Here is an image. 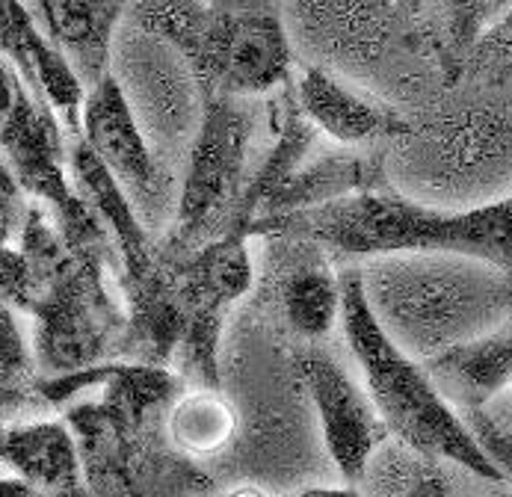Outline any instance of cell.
I'll return each mask as SVG.
<instances>
[{
  "instance_id": "1",
  "label": "cell",
  "mask_w": 512,
  "mask_h": 497,
  "mask_svg": "<svg viewBox=\"0 0 512 497\" xmlns=\"http://www.w3.org/2000/svg\"><path fill=\"white\" fill-rule=\"evenodd\" d=\"M249 234L296 237L350 258L459 255L512 267V199L447 211L388 190H370L323 208L255 219Z\"/></svg>"
},
{
  "instance_id": "2",
  "label": "cell",
  "mask_w": 512,
  "mask_h": 497,
  "mask_svg": "<svg viewBox=\"0 0 512 497\" xmlns=\"http://www.w3.org/2000/svg\"><path fill=\"white\" fill-rule=\"evenodd\" d=\"M18 246L36 282L27 317L33 320L30 347L39 373L51 379L113 361L125 332V305L107 282L116 252L69 246L36 202L21 222Z\"/></svg>"
},
{
  "instance_id": "3",
  "label": "cell",
  "mask_w": 512,
  "mask_h": 497,
  "mask_svg": "<svg viewBox=\"0 0 512 497\" xmlns=\"http://www.w3.org/2000/svg\"><path fill=\"white\" fill-rule=\"evenodd\" d=\"M338 323L388 435L427 462H453L489 483H507L498 465L477 444L462 412L376 320L359 270L341 273Z\"/></svg>"
},
{
  "instance_id": "4",
  "label": "cell",
  "mask_w": 512,
  "mask_h": 497,
  "mask_svg": "<svg viewBox=\"0 0 512 497\" xmlns=\"http://www.w3.org/2000/svg\"><path fill=\"white\" fill-rule=\"evenodd\" d=\"M98 497H211L214 477L184 456L166 432V415L134 418L107 400L77 397L60 409Z\"/></svg>"
},
{
  "instance_id": "5",
  "label": "cell",
  "mask_w": 512,
  "mask_h": 497,
  "mask_svg": "<svg viewBox=\"0 0 512 497\" xmlns=\"http://www.w3.org/2000/svg\"><path fill=\"white\" fill-rule=\"evenodd\" d=\"M252 134L255 122L243 98H202V122L193 137L172 234L166 240L172 249H193L228 228L249 178Z\"/></svg>"
},
{
  "instance_id": "6",
  "label": "cell",
  "mask_w": 512,
  "mask_h": 497,
  "mask_svg": "<svg viewBox=\"0 0 512 497\" xmlns=\"http://www.w3.org/2000/svg\"><path fill=\"white\" fill-rule=\"evenodd\" d=\"M252 234L246 228H225L217 237L175 249L184 338L172 370L187 385L220 388V344L231 305L252 287Z\"/></svg>"
},
{
  "instance_id": "7",
  "label": "cell",
  "mask_w": 512,
  "mask_h": 497,
  "mask_svg": "<svg viewBox=\"0 0 512 497\" xmlns=\"http://www.w3.org/2000/svg\"><path fill=\"white\" fill-rule=\"evenodd\" d=\"M187 66L202 98L225 95L246 101L288 86L293 74L291 42L276 15L214 9Z\"/></svg>"
},
{
  "instance_id": "8",
  "label": "cell",
  "mask_w": 512,
  "mask_h": 497,
  "mask_svg": "<svg viewBox=\"0 0 512 497\" xmlns=\"http://www.w3.org/2000/svg\"><path fill=\"white\" fill-rule=\"evenodd\" d=\"M80 137L104 163V169L116 178V184L131 199L137 216L143 219L148 231L163 213L175 219V196L172 178L166 175L163 163L157 160L154 148L148 145L146 134L137 122V113L125 95V86L113 71H107L83 98L80 110Z\"/></svg>"
},
{
  "instance_id": "9",
  "label": "cell",
  "mask_w": 512,
  "mask_h": 497,
  "mask_svg": "<svg viewBox=\"0 0 512 497\" xmlns=\"http://www.w3.org/2000/svg\"><path fill=\"white\" fill-rule=\"evenodd\" d=\"M299 379L320 421L329 459L347 486H359L370 459L391 438L365 385L320 344H302L296 353Z\"/></svg>"
},
{
  "instance_id": "10",
  "label": "cell",
  "mask_w": 512,
  "mask_h": 497,
  "mask_svg": "<svg viewBox=\"0 0 512 497\" xmlns=\"http://www.w3.org/2000/svg\"><path fill=\"white\" fill-rule=\"evenodd\" d=\"M0 465L39 497H98L83 477L72 429L63 418L42 415L0 424Z\"/></svg>"
},
{
  "instance_id": "11",
  "label": "cell",
  "mask_w": 512,
  "mask_h": 497,
  "mask_svg": "<svg viewBox=\"0 0 512 497\" xmlns=\"http://www.w3.org/2000/svg\"><path fill=\"white\" fill-rule=\"evenodd\" d=\"M291 95L305 122L317 134L341 145H362L406 131V122L391 107L359 95L317 66H305L291 74Z\"/></svg>"
},
{
  "instance_id": "12",
  "label": "cell",
  "mask_w": 512,
  "mask_h": 497,
  "mask_svg": "<svg viewBox=\"0 0 512 497\" xmlns=\"http://www.w3.org/2000/svg\"><path fill=\"white\" fill-rule=\"evenodd\" d=\"M36 6L45 36L89 92L110 71L113 39L131 0H36Z\"/></svg>"
},
{
  "instance_id": "13",
  "label": "cell",
  "mask_w": 512,
  "mask_h": 497,
  "mask_svg": "<svg viewBox=\"0 0 512 497\" xmlns=\"http://www.w3.org/2000/svg\"><path fill=\"white\" fill-rule=\"evenodd\" d=\"M296 249L276 282L279 314L299 344H320L341 317V276L332 273L320 246L296 240Z\"/></svg>"
},
{
  "instance_id": "14",
  "label": "cell",
  "mask_w": 512,
  "mask_h": 497,
  "mask_svg": "<svg viewBox=\"0 0 512 497\" xmlns=\"http://www.w3.org/2000/svg\"><path fill=\"white\" fill-rule=\"evenodd\" d=\"M427 373L459 412L483 409L495 394L512 388V332L462 341L436 355Z\"/></svg>"
},
{
  "instance_id": "15",
  "label": "cell",
  "mask_w": 512,
  "mask_h": 497,
  "mask_svg": "<svg viewBox=\"0 0 512 497\" xmlns=\"http://www.w3.org/2000/svg\"><path fill=\"white\" fill-rule=\"evenodd\" d=\"M370 190H385L376 160L356 151H329L314 160H302L288 175V181L273 193L270 205L258 219L323 208Z\"/></svg>"
},
{
  "instance_id": "16",
  "label": "cell",
  "mask_w": 512,
  "mask_h": 497,
  "mask_svg": "<svg viewBox=\"0 0 512 497\" xmlns=\"http://www.w3.org/2000/svg\"><path fill=\"white\" fill-rule=\"evenodd\" d=\"M240 415L214 385H184L166 412L169 441L190 459L205 462L220 456L237 435Z\"/></svg>"
},
{
  "instance_id": "17",
  "label": "cell",
  "mask_w": 512,
  "mask_h": 497,
  "mask_svg": "<svg viewBox=\"0 0 512 497\" xmlns=\"http://www.w3.org/2000/svg\"><path fill=\"white\" fill-rule=\"evenodd\" d=\"M15 314L18 311L0 299V424L42 418L51 412L42 397V373L33 347Z\"/></svg>"
},
{
  "instance_id": "18",
  "label": "cell",
  "mask_w": 512,
  "mask_h": 497,
  "mask_svg": "<svg viewBox=\"0 0 512 497\" xmlns=\"http://www.w3.org/2000/svg\"><path fill=\"white\" fill-rule=\"evenodd\" d=\"M128 12L146 36L169 45L190 63L208 30L214 6L208 0H131Z\"/></svg>"
},
{
  "instance_id": "19",
  "label": "cell",
  "mask_w": 512,
  "mask_h": 497,
  "mask_svg": "<svg viewBox=\"0 0 512 497\" xmlns=\"http://www.w3.org/2000/svg\"><path fill=\"white\" fill-rule=\"evenodd\" d=\"M471 60L474 69L486 74L492 83H507L512 77V6L501 12L489 27L480 30V36L471 42Z\"/></svg>"
},
{
  "instance_id": "20",
  "label": "cell",
  "mask_w": 512,
  "mask_h": 497,
  "mask_svg": "<svg viewBox=\"0 0 512 497\" xmlns=\"http://www.w3.org/2000/svg\"><path fill=\"white\" fill-rule=\"evenodd\" d=\"M33 290L36 282L24 249L18 243L12 246V234L0 231V299L18 314H27L33 302Z\"/></svg>"
},
{
  "instance_id": "21",
  "label": "cell",
  "mask_w": 512,
  "mask_h": 497,
  "mask_svg": "<svg viewBox=\"0 0 512 497\" xmlns=\"http://www.w3.org/2000/svg\"><path fill=\"white\" fill-rule=\"evenodd\" d=\"M468 429L474 432L477 444L486 450V456L498 465L504 480L512 483V429L501 426L495 418H489L483 409H465L462 412Z\"/></svg>"
},
{
  "instance_id": "22",
  "label": "cell",
  "mask_w": 512,
  "mask_h": 497,
  "mask_svg": "<svg viewBox=\"0 0 512 497\" xmlns=\"http://www.w3.org/2000/svg\"><path fill=\"white\" fill-rule=\"evenodd\" d=\"M27 211H30V199L24 196V190L18 187L15 175L9 172V166L0 154V231L18 237Z\"/></svg>"
},
{
  "instance_id": "23",
  "label": "cell",
  "mask_w": 512,
  "mask_h": 497,
  "mask_svg": "<svg viewBox=\"0 0 512 497\" xmlns=\"http://www.w3.org/2000/svg\"><path fill=\"white\" fill-rule=\"evenodd\" d=\"M447 12H450V33L453 42L459 48H471V42L477 39L474 30V12H477V0H444Z\"/></svg>"
},
{
  "instance_id": "24",
  "label": "cell",
  "mask_w": 512,
  "mask_h": 497,
  "mask_svg": "<svg viewBox=\"0 0 512 497\" xmlns=\"http://www.w3.org/2000/svg\"><path fill=\"white\" fill-rule=\"evenodd\" d=\"M21 89H24L21 74L0 54V125L9 119V113H12V107H15L18 95H21Z\"/></svg>"
},
{
  "instance_id": "25",
  "label": "cell",
  "mask_w": 512,
  "mask_h": 497,
  "mask_svg": "<svg viewBox=\"0 0 512 497\" xmlns=\"http://www.w3.org/2000/svg\"><path fill=\"white\" fill-rule=\"evenodd\" d=\"M436 465L439 462H427V468L418 471V477L409 483V489H406L403 497H453L450 489H447V483H444V477L436 471Z\"/></svg>"
},
{
  "instance_id": "26",
  "label": "cell",
  "mask_w": 512,
  "mask_h": 497,
  "mask_svg": "<svg viewBox=\"0 0 512 497\" xmlns=\"http://www.w3.org/2000/svg\"><path fill=\"white\" fill-rule=\"evenodd\" d=\"M24 9H27L24 0H0V54L6 51L12 30H15V21L21 18Z\"/></svg>"
},
{
  "instance_id": "27",
  "label": "cell",
  "mask_w": 512,
  "mask_h": 497,
  "mask_svg": "<svg viewBox=\"0 0 512 497\" xmlns=\"http://www.w3.org/2000/svg\"><path fill=\"white\" fill-rule=\"evenodd\" d=\"M512 6V0H477V12H474V30L480 36L483 27H489L501 12H507Z\"/></svg>"
},
{
  "instance_id": "28",
  "label": "cell",
  "mask_w": 512,
  "mask_h": 497,
  "mask_svg": "<svg viewBox=\"0 0 512 497\" xmlns=\"http://www.w3.org/2000/svg\"><path fill=\"white\" fill-rule=\"evenodd\" d=\"M0 497H39V492L33 486H27L21 477H15V474L6 471L0 477Z\"/></svg>"
},
{
  "instance_id": "29",
  "label": "cell",
  "mask_w": 512,
  "mask_h": 497,
  "mask_svg": "<svg viewBox=\"0 0 512 497\" xmlns=\"http://www.w3.org/2000/svg\"><path fill=\"white\" fill-rule=\"evenodd\" d=\"M299 497H367L356 486H317V489H305Z\"/></svg>"
},
{
  "instance_id": "30",
  "label": "cell",
  "mask_w": 512,
  "mask_h": 497,
  "mask_svg": "<svg viewBox=\"0 0 512 497\" xmlns=\"http://www.w3.org/2000/svg\"><path fill=\"white\" fill-rule=\"evenodd\" d=\"M211 497H273L270 492H264L261 486H237V489H228V492H214Z\"/></svg>"
}]
</instances>
